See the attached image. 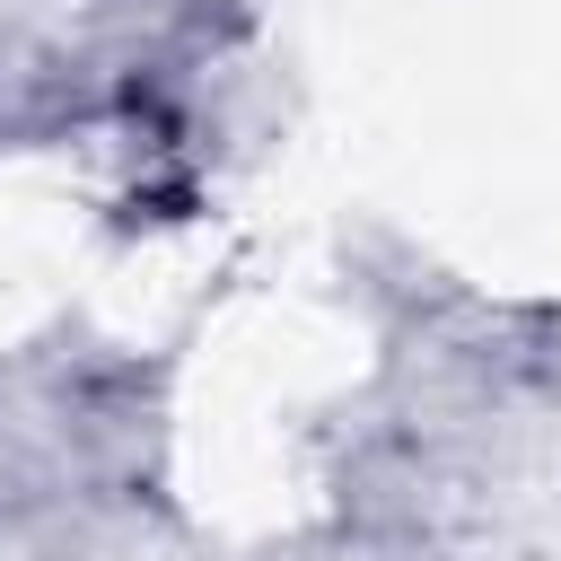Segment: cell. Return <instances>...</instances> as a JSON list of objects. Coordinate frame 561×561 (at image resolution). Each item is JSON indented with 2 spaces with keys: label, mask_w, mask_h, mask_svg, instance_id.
<instances>
[]
</instances>
